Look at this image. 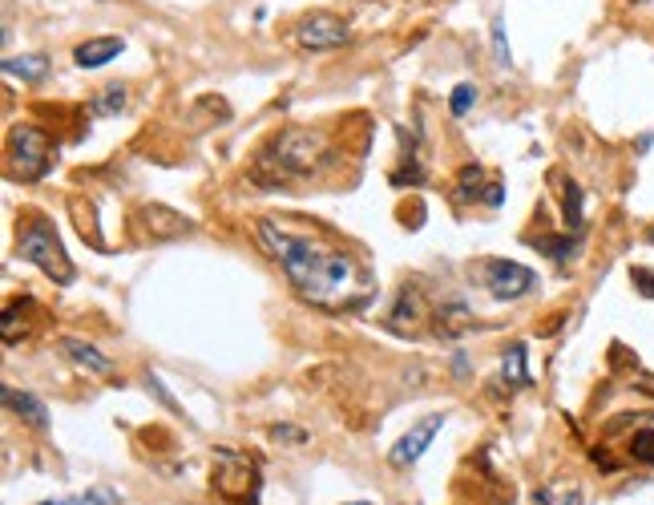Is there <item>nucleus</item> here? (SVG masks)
Segmentation results:
<instances>
[{
  "instance_id": "f257e3e1",
  "label": "nucleus",
  "mask_w": 654,
  "mask_h": 505,
  "mask_svg": "<svg viewBox=\"0 0 654 505\" xmlns=\"http://www.w3.org/2000/svg\"><path fill=\"white\" fill-rule=\"evenodd\" d=\"M259 243L267 247L271 259L283 263L291 287L307 303H319V308H348V303H352V287L360 279H356L352 259L340 255L336 247L315 243L307 235H291L275 219H263L259 223Z\"/></svg>"
},
{
  "instance_id": "f03ea898",
  "label": "nucleus",
  "mask_w": 654,
  "mask_h": 505,
  "mask_svg": "<svg viewBox=\"0 0 654 505\" xmlns=\"http://www.w3.org/2000/svg\"><path fill=\"white\" fill-rule=\"evenodd\" d=\"M323 158H327V138L323 130H307V126H287L263 154V162H271L275 174L283 178H307L319 170Z\"/></svg>"
},
{
  "instance_id": "7ed1b4c3",
  "label": "nucleus",
  "mask_w": 654,
  "mask_h": 505,
  "mask_svg": "<svg viewBox=\"0 0 654 505\" xmlns=\"http://www.w3.org/2000/svg\"><path fill=\"white\" fill-rule=\"evenodd\" d=\"M17 255L25 263L41 267L57 283H73V275H77L73 263H69V255H65V247H61V239H57V231H53V223L41 219V215H29L17 227Z\"/></svg>"
},
{
  "instance_id": "20e7f679",
  "label": "nucleus",
  "mask_w": 654,
  "mask_h": 505,
  "mask_svg": "<svg viewBox=\"0 0 654 505\" xmlns=\"http://www.w3.org/2000/svg\"><path fill=\"white\" fill-rule=\"evenodd\" d=\"M210 485H214V493L223 497L227 505H259L263 477H259V465H255L251 457L231 453V449H218V453H214Z\"/></svg>"
},
{
  "instance_id": "39448f33",
  "label": "nucleus",
  "mask_w": 654,
  "mask_h": 505,
  "mask_svg": "<svg viewBox=\"0 0 654 505\" xmlns=\"http://www.w3.org/2000/svg\"><path fill=\"white\" fill-rule=\"evenodd\" d=\"M53 158H57V146H53V138H49L45 130H37V126H17V130L9 134V174H13V178L37 182V178L49 174Z\"/></svg>"
},
{
  "instance_id": "423d86ee",
  "label": "nucleus",
  "mask_w": 654,
  "mask_h": 505,
  "mask_svg": "<svg viewBox=\"0 0 654 505\" xmlns=\"http://www.w3.org/2000/svg\"><path fill=\"white\" fill-rule=\"evenodd\" d=\"M473 275L493 299H505V303L521 299V295H529L537 287V275L525 263H513V259H477Z\"/></svg>"
},
{
  "instance_id": "0eeeda50",
  "label": "nucleus",
  "mask_w": 654,
  "mask_h": 505,
  "mask_svg": "<svg viewBox=\"0 0 654 505\" xmlns=\"http://www.w3.org/2000/svg\"><path fill=\"white\" fill-rule=\"evenodd\" d=\"M348 37H352V29L340 17H332V13H307L299 21V29H295V45L299 49H311V53L340 49V45H348Z\"/></svg>"
},
{
  "instance_id": "6e6552de",
  "label": "nucleus",
  "mask_w": 654,
  "mask_h": 505,
  "mask_svg": "<svg viewBox=\"0 0 654 505\" xmlns=\"http://www.w3.org/2000/svg\"><path fill=\"white\" fill-rule=\"evenodd\" d=\"M428 324H436V308L424 303V291L420 287H400L392 312H388V328L400 332V336H420Z\"/></svg>"
},
{
  "instance_id": "1a4fd4ad",
  "label": "nucleus",
  "mask_w": 654,
  "mask_h": 505,
  "mask_svg": "<svg viewBox=\"0 0 654 505\" xmlns=\"http://www.w3.org/2000/svg\"><path fill=\"white\" fill-rule=\"evenodd\" d=\"M441 425H445V417L441 413H432V417H424L420 425H412L396 445H392V453H388V461L392 465H412L416 457H424V449L432 445V437L441 433Z\"/></svg>"
},
{
  "instance_id": "9d476101",
  "label": "nucleus",
  "mask_w": 654,
  "mask_h": 505,
  "mask_svg": "<svg viewBox=\"0 0 654 505\" xmlns=\"http://www.w3.org/2000/svg\"><path fill=\"white\" fill-rule=\"evenodd\" d=\"M122 49H126L122 37H93V41H81V45L73 49V61H77L81 69H101V65L114 61Z\"/></svg>"
},
{
  "instance_id": "9b49d317",
  "label": "nucleus",
  "mask_w": 654,
  "mask_h": 505,
  "mask_svg": "<svg viewBox=\"0 0 654 505\" xmlns=\"http://www.w3.org/2000/svg\"><path fill=\"white\" fill-rule=\"evenodd\" d=\"M61 348H65V356H69L77 368H85V372H93V376H114V360L101 356L93 344H85V340H77V336H65Z\"/></svg>"
},
{
  "instance_id": "f8f14e48",
  "label": "nucleus",
  "mask_w": 654,
  "mask_h": 505,
  "mask_svg": "<svg viewBox=\"0 0 654 505\" xmlns=\"http://www.w3.org/2000/svg\"><path fill=\"white\" fill-rule=\"evenodd\" d=\"M142 223H146L150 239H174V235H186L190 231V223L182 215L166 211V207H142Z\"/></svg>"
},
{
  "instance_id": "ddd939ff",
  "label": "nucleus",
  "mask_w": 654,
  "mask_h": 505,
  "mask_svg": "<svg viewBox=\"0 0 654 505\" xmlns=\"http://www.w3.org/2000/svg\"><path fill=\"white\" fill-rule=\"evenodd\" d=\"M5 404L21 417V421H29L33 429H45L49 425V413H45V404L37 400V396H29V392H17V388H5Z\"/></svg>"
},
{
  "instance_id": "4468645a",
  "label": "nucleus",
  "mask_w": 654,
  "mask_h": 505,
  "mask_svg": "<svg viewBox=\"0 0 654 505\" xmlns=\"http://www.w3.org/2000/svg\"><path fill=\"white\" fill-rule=\"evenodd\" d=\"M501 380H505V388H525V384H529L525 344H509V352L501 356Z\"/></svg>"
},
{
  "instance_id": "2eb2a0df",
  "label": "nucleus",
  "mask_w": 654,
  "mask_h": 505,
  "mask_svg": "<svg viewBox=\"0 0 654 505\" xmlns=\"http://www.w3.org/2000/svg\"><path fill=\"white\" fill-rule=\"evenodd\" d=\"M5 73H9V77H21V81H41V77L49 73V57H45V53L9 57V61H5Z\"/></svg>"
},
{
  "instance_id": "dca6fc26",
  "label": "nucleus",
  "mask_w": 654,
  "mask_h": 505,
  "mask_svg": "<svg viewBox=\"0 0 654 505\" xmlns=\"http://www.w3.org/2000/svg\"><path fill=\"white\" fill-rule=\"evenodd\" d=\"M537 251L550 255L554 263H570V259L578 255V239H574V235H541V239H537Z\"/></svg>"
},
{
  "instance_id": "f3484780",
  "label": "nucleus",
  "mask_w": 654,
  "mask_h": 505,
  "mask_svg": "<svg viewBox=\"0 0 654 505\" xmlns=\"http://www.w3.org/2000/svg\"><path fill=\"white\" fill-rule=\"evenodd\" d=\"M122 110H126V85H105L93 97V114L97 118H118Z\"/></svg>"
},
{
  "instance_id": "a211bd4d",
  "label": "nucleus",
  "mask_w": 654,
  "mask_h": 505,
  "mask_svg": "<svg viewBox=\"0 0 654 505\" xmlns=\"http://www.w3.org/2000/svg\"><path fill=\"white\" fill-rule=\"evenodd\" d=\"M537 505H582V489L578 485H545V489H537Z\"/></svg>"
},
{
  "instance_id": "6ab92c4d",
  "label": "nucleus",
  "mask_w": 654,
  "mask_h": 505,
  "mask_svg": "<svg viewBox=\"0 0 654 505\" xmlns=\"http://www.w3.org/2000/svg\"><path fill=\"white\" fill-rule=\"evenodd\" d=\"M562 202H566V227L582 231V190H578V182H562Z\"/></svg>"
},
{
  "instance_id": "aec40b11",
  "label": "nucleus",
  "mask_w": 654,
  "mask_h": 505,
  "mask_svg": "<svg viewBox=\"0 0 654 505\" xmlns=\"http://www.w3.org/2000/svg\"><path fill=\"white\" fill-rule=\"evenodd\" d=\"M630 457L638 465H650L654 469V433H634L630 437Z\"/></svg>"
},
{
  "instance_id": "412c9836",
  "label": "nucleus",
  "mask_w": 654,
  "mask_h": 505,
  "mask_svg": "<svg viewBox=\"0 0 654 505\" xmlns=\"http://www.w3.org/2000/svg\"><path fill=\"white\" fill-rule=\"evenodd\" d=\"M473 101H477V89H473L469 81H465V85H457V89H453V97H449V110H453V118H465Z\"/></svg>"
},
{
  "instance_id": "4be33fe9",
  "label": "nucleus",
  "mask_w": 654,
  "mask_h": 505,
  "mask_svg": "<svg viewBox=\"0 0 654 505\" xmlns=\"http://www.w3.org/2000/svg\"><path fill=\"white\" fill-rule=\"evenodd\" d=\"M493 57H497L505 69L513 65V53H509V37H505V21H501V17L493 21Z\"/></svg>"
},
{
  "instance_id": "5701e85b",
  "label": "nucleus",
  "mask_w": 654,
  "mask_h": 505,
  "mask_svg": "<svg viewBox=\"0 0 654 505\" xmlns=\"http://www.w3.org/2000/svg\"><path fill=\"white\" fill-rule=\"evenodd\" d=\"M481 178H485V170H481V166H465V170H461V186H457V190H461V198H469V194H473V198H477V194L485 198Z\"/></svg>"
},
{
  "instance_id": "b1692460",
  "label": "nucleus",
  "mask_w": 654,
  "mask_h": 505,
  "mask_svg": "<svg viewBox=\"0 0 654 505\" xmlns=\"http://www.w3.org/2000/svg\"><path fill=\"white\" fill-rule=\"evenodd\" d=\"M630 279H634V291H638V295L654 299V271H646V267H630Z\"/></svg>"
},
{
  "instance_id": "393cba45",
  "label": "nucleus",
  "mask_w": 654,
  "mask_h": 505,
  "mask_svg": "<svg viewBox=\"0 0 654 505\" xmlns=\"http://www.w3.org/2000/svg\"><path fill=\"white\" fill-rule=\"evenodd\" d=\"M271 441H283V445H303V441H307V433H303V429H295V425H275V429H271Z\"/></svg>"
},
{
  "instance_id": "a878e982",
  "label": "nucleus",
  "mask_w": 654,
  "mask_h": 505,
  "mask_svg": "<svg viewBox=\"0 0 654 505\" xmlns=\"http://www.w3.org/2000/svg\"><path fill=\"white\" fill-rule=\"evenodd\" d=\"M485 202H489V207H501V202H505V182H493L485 190Z\"/></svg>"
},
{
  "instance_id": "bb28decb",
  "label": "nucleus",
  "mask_w": 654,
  "mask_h": 505,
  "mask_svg": "<svg viewBox=\"0 0 654 505\" xmlns=\"http://www.w3.org/2000/svg\"><path fill=\"white\" fill-rule=\"evenodd\" d=\"M638 388H642V392H650V396H654V380H638Z\"/></svg>"
},
{
  "instance_id": "cd10ccee",
  "label": "nucleus",
  "mask_w": 654,
  "mask_h": 505,
  "mask_svg": "<svg viewBox=\"0 0 654 505\" xmlns=\"http://www.w3.org/2000/svg\"><path fill=\"white\" fill-rule=\"evenodd\" d=\"M646 239H650V247H654V223H650V231H646Z\"/></svg>"
},
{
  "instance_id": "c85d7f7f",
  "label": "nucleus",
  "mask_w": 654,
  "mask_h": 505,
  "mask_svg": "<svg viewBox=\"0 0 654 505\" xmlns=\"http://www.w3.org/2000/svg\"><path fill=\"white\" fill-rule=\"evenodd\" d=\"M45 505H65V501H45Z\"/></svg>"
},
{
  "instance_id": "c756f323",
  "label": "nucleus",
  "mask_w": 654,
  "mask_h": 505,
  "mask_svg": "<svg viewBox=\"0 0 654 505\" xmlns=\"http://www.w3.org/2000/svg\"><path fill=\"white\" fill-rule=\"evenodd\" d=\"M352 505H368V501H352Z\"/></svg>"
}]
</instances>
